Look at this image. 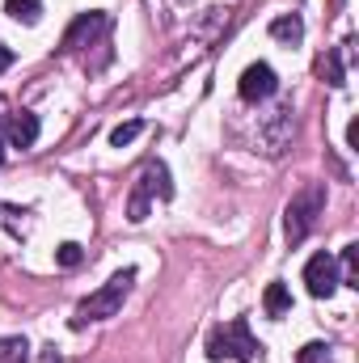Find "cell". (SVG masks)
<instances>
[{
  "label": "cell",
  "instance_id": "8fae6325",
  "mask_svg": "<svg viewBox=\"0 0 359 363\" xmlns=\"http://www.w3.org/2000/svg\"><path fill=\"white\" fill-rule=\"evenodd\" d=\"M263 308H267L270 317H283L287 308H292V296H287V287L283 283H270L267 296H263Z\"/></svg>",
  "mask_w": 359,
  "mask_h": 363
},
{
  "label": "cell",
  "instance_id": "ba28073f",
  "mask_svg": "<svg viewBox=\"0 0 359 363\" xmlns=\"http://www.w3.org/2000/svg\"><path fill=\"white\" fill-rule=\"evenodd\" d=\"M34 140H38V114L17 110V114L9 118V144H13V148H34Z\"/></svg>",
  "mask_w": 359,
  "mask_h": 363
},
{
  "label": "cell",
  "instance_id": "5b68a950",
  "mask_svg": "<svg viewBox=\"0 0 359 363\" xmlns=\"http://www.w3.org/2000/svg\"><path fill=\"white\" fill-rule=\"evenodd\" d=\"M304 287H309V296L330 300L338 291V258L334 254H313L309 267H304Z\"/></svg>",
  "mask_w": 359,
  "mask_h": 363
},
{
  "label": "cell",
  "instance_id": "2e32d148",
  "mask_svg": "<svg viewBox=\"0 0 359 363\" xmlns=\"http://www.w3.org/2000/svg\"><path fill=\"white\" fill-rule=\"evenodd\" d=\"M321 72H326V81H330L334 89H338V85H347V81H343V55H338V51H330V55H326Z\"/></svg>",
  "mask_w": 359,
  "mask_h": 363
},
{
  "label": "cell",
  "instance_id": "e0dca14e",
  "mask_svg": "<svg viewBox=\"0 0 359 363\" xmlns=\"http://www.w3.org/2000/svg\"><path fill=\"white\" fill-rule=\"evenodd\" d=\"M296 359L300 363H330V347H326V342H309Z\"/></svg>",
  "mask_w": 359,
  "mask_h": 363
},
{
  "label": "cell",
  "instance_id": "ac0fdd59",
  "mask_svg": "<svg viewBox=\"0 0 359 363\" xmlns=\"http://www.w3.org/2000/svg\"><path fill=\"white\" fill-rule=\"evenodd\" d=\"M9 64H13V51H9V47H4V43H0V72H4V68H9Z\"/></svg>",
  "mask_w": 359,
  "mask_h": 363
},
{
  "label": "cell",
  "instance_id": "30bf717a",
  "mask_svg": "<svg viewBox=\"0 0 359 363\" xmlns=\"http://www.w3.org/2000/svg\"><path fill=\"white\" fill-rule=\"evenodd\" d=\"M4 13H9L13 21H26V26H34V21L43 17V0H4Z\"/></svg>",
  "mask_w": 359,
  "mask_h": 363
},
{
  "label": "cell",
  "instance_id": "d6986e66",
  "mask_svg": "<svg viewBox=\"0 0 359 363\" xmlns=\"http://www.w3.org/2000/svg\"><path fill=\"white\" fill-rule=\"evenodd\" d=\"M0 165H4V140H0Z\"/></svg>",
  "mask_w": 359,
  "mask_h": 363
},
{
  "label": "cell",
  "instance_id": "9c48e42d",
  "mask_svg": "<svg viewBox=\"0 0 359 363\" xmlns=\"http://www.w3.org/2000/svg\"><path fill=\"white\" fill-rule=\"evenodd\" d=\"M270 38H279V43H300V38H304V21H300L296 13H283V17L270 21Z\"/></svg>",
  "mask_w": 359,
  "mask_h": 363
},
{
  "label": "cell",
  "instance_id": "277c9868",
  "mask_svg": "<svg viewBox=\"0 0 359 363\" xmlns=\"http://www.w3.org/2000/svg\"><path fill=\"white\" fill-rule=\"evenodd\" d=\"M153 194H161V199H174V182H170V169H165L161 161H153V165L140 174L136 190H131V203H127V220H131V224L148 220V203H153Z\"/></svg>",
  "mask_w": 359,
  "mask_h": 363
},
{
  "label": "cell",
  "instance_id": "6da1fadb",
  "mask_svg": "<svg viewBox=\"0 0 359 363\" xmlns=\"http://www.w3.org/2000/svg\"><path fill=\"white\" fill-rule=\"evenodd\" d=\"M258 338L250 334V321L245 317H237V321H228V325H216L211 334H207V359H237V363H254L258 359Z\"/></svg>",
  "mask_w": 359,
  "mask_h": 363
},
{
  "label": "cell",
  "instance_id": "5bb4252c",
  "mask_svg": "<svg viewBox=\"0 0 359 363\" xmlns=\"http://www.w3.org/2000/svg\"><path fill=\"white\" fill-rule=\"evenodd\" d=\"M343 279L338 283H347V287H359V245H347V254H343Z\"/></svg>",
  "mask_w": 359,
  "mask_h": 363
},
{
  "label": "cell",
  "instance_id": "7c38bea8",
  "mask_svg": "<svg viewBox=\"0 0 359 363\" xmlns=\"http://www.w3.org/2000/svg\"><path fill=\"white\" fill-rule=\"evenodd\" d=\"M30 359V342L26 338H0V363H26Z\"/></svg>",
  "mask_w": 359,
  "mask_h": 363
},
{
  "label": "cell",
  "instance_id": "7a4b0ae2",
  "mask_svg": "<svg viewBox=\"0 0 359 363\" xmlns=\"http://www.w3.org/2000/svg\"><path fill=\"white\" fill-rule=\"evenodd\" d=\"M131 283H136V271H131V267H127V271H118V274H110V283H106V287H97L93 296L81 300V308H77L72 325L81 330L85 321H106V317H114V313L123 308V300H127Z\"/></svg>",
  "mask_w": 359,
  "mask_h": 363
},
{
  "label": "cell",
  "instance_id": "52a82bcc",
  "mask_svg": "<svg viewBox=\"0 0 359 363\" xmlns=\"http://www.w3.org/2000/svg\"><path fill=\"white\" fill-rule=\"evenodd\" d=\"M110 26V17L106 13H81L72 26H68V34H64V51H77L85 38H93V34H101Z\"/></svg>",
  "mask_w": 359,
  "mask_h": 363
},
{
  "label": "cell",
  "instance_id": "3957f363",
  "mask_svg": "<svg viewBox=\"0 0 359 363\" xmlns=\"http://www.w3.org/2000/svg\"><path fill=\"white\" fill-rule=\"evenodd\" d=\"M326 211V186H304L292 203H287V220H283V233H287V241L292 245H300L309 233H313V224H317V216Z\"/></svg>",
  "mask_w": 359,
  "mask_h": 363
},
{
  "label": "cell",
  "instance_id": "8992f818",
  "mask_svg": "<svg viewBox=\"0 0 359 363\" xmlns=\"http://www.w3.org/2000/svg\"><path fill=\"white\" fill-rule=\"evenodd\" d=\"M275 89H279V77H275L270 64H250V68L241 72V81H237V93H241L245 101H267Z\"/></svg>",
  "mask_w": 359,
  "mask_h": 363
},
{
  "label": "cell",
  "instance_id": "4fadbf2b",
  "mask_svg": "<svg viewBox=\"0 0 359 363\" xmlns=\"http://www.w3.org/2000/svg\"><path fill=\"white\" fill-rule=\"evenodd\" d=\"M140 131H144V123H140V118H131V123H118V127L110 131V144H114V148H123V144H131Z\"/></svg>",
  "mask_w": 359,
  "mask_h": 363
},
{
  "label": "cell",
  "instance_id": "9a60e30c",
  "mask_svg": "<svg viewBox=\"0 0 359 363\" xmlns=\"http://www.w3.org/2000/svg\"><path fill=\"white\" fill-rule=\"evenodd\" d=\"M55 262H60V267H81V262H85V250H81L77 241H64V245L55 250Z\"/></svg>",
  "mask_w": 359,
  "mask_h": 363
}]
</instances>
